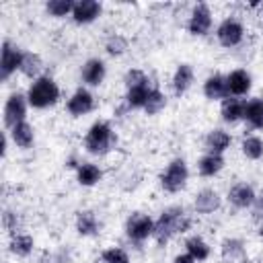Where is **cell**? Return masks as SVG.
Instances as JSON below:
<instances>
[{"instance_id":"cell-25","label":"cell","mask_w":263,"mask_h":263,"mask_svg":"<svg viewBox=\"0 0 263 263\" xmlns=\"http://www.w3.org/2000/svg\"><path fill=\"white\" fill-rule=\"evenodd\" d=\"M245 119L249 121L251 127L261 129L263 127V99L255 97L249 103H245Z\"/></svg>"},{"instance_id":"cell-7","label":"cell","mask_w":263,"mask_h":263,"mask_svg":"<svg viewBox=\"0 0 263 263\" xmlns=\"http://www.w3.org/2000/svg\"><path fill=\"white\" fill-rule=\"evenodd\" d=\"M27 97L21 95V92H12L8 99H6V105H4V125L8 129H12L14 125H18L21 121H25V115H27Z\"/></svg>"},{"instance_id":"cell-33","label":"cell","mask_w":263,"mask_h":263,"mask_svg":"<svg viewBox=\"0 0 263 263\" xmlns=\"http://www.w3.org/2000/svg\"><path fill=\"white\" fill-rule=\"evenodd\" d=\"M125 49H127V41L121 35H111L105 41V51L109 55H121V53H125Z\"/></svg>"},{"instance_id":"cell-13","label":"cell","mask_w":263,"mask_h":263,"mask_svg":"<svg viewBox=\"0 0 263 263\" xmlns=\"http://www.w3.org/2000/svg\"><path fill=\"white\" fill-rule=\"evenodd\" d=\"M105 74H107L105 64H103V60H99V58L86 60V64L82 66V72H80L82 82H86L88 86H99V84L105 80Z\"/></svg>"},{"instance_id":"cell-11","label":"cell","mask_w":263,"mask_h":263,"mask_svg":"<svg viewBox=\"0 0 263 263\" xmlns=\"http://www.w3.org/2000/svg\"><path fill=\"white\" fill-rule=\"evenodd\" d=\"M101 10H103V6L97 0H80V2L74 4L72 18L78 25H88V23L97 21V16L101 14Z\"/></svg>"},{"instance_id":"cell-17","label":"cell","mask_w":263,"mask_h":263,"mask_svg":"<svg viewBox=\"0 0 263 263\" xmlns=\"http://www.w3.org/2000/svg\"><path fill=\"white\" fill-rule=\"evenodd\" d=\"M220 203H222V199H220L218 191H214V189H201L193 201L195 212H199V214H212L220 208Z\"/></svg>"},{"instance_id":"cell-10","label":"cell","mask_w":263,"mask_h":263,"mask_svg":"<svg viewBox=\"0 0 263 263\" xmlns=\"http://www.w3.org/2000/svg\"><path fill=\"white\" fill-rule=\"evenodd\" d=\"M68 111H70V115H74V117H80V115H86V113H90L92 111V107H95V97L86 90V88H78V90H74V95L68 99Z\"/></svg>"},{"instance_id":"cell-26","label":"cell","mask_w":263,"mask_h":263,"mask_svg":"<svg viewBox=\"0 0 263 263\" xmlns=\"http://www.w3.org/2000/svg\"><path fill=\"white\" fill-rule=\"evenodd\" d=\"M150 90H152L150 84H142V86H132V88H127V95H125V105H127V109H144Z\"/></svg>"},{"instance_id":"cell-18","label":"cell","mask_w":263,"mask_h":263,"mask_svg":"<svg viewBox=\"0 0 263 263\" xmlns=\"http://www.w3.org/2000/svg\"><path fill=\"white\" fill-rule=\"evenodd\" d=\"M8 134H10L12 142H14V146H18V148H23V150H27V148H31V146H33L35 129H33V125H31V123L21 121V123H18V125H14L12 129H8Z\"/></svg>"},{"instance_id":"cell-39","label":"cell","mask_w":263,"mask_h":263,"mask_svg":"<svg viewBox=\"0 0 263 263\" xmlns=\"http://www.w3.org/2000/svg\"><path fill=\"white\" fill-rule=\"evenodd\" d=\"M259 234H261V236H263V224H261V228H259Z\"/></svg>"},{"instance_id":"cell-37","label":"cell","mask_w":263,"mask_h":263,"mask_svg":"<svg viewBox=\"0 0 263 263\" xmlns=\"http://www.w3.org/2000/svg\"><path fill=\"white\" fill-rule=\"evenodd\" d=\"M251 208H253V218H257V220L263 218V195H259Z\"/></svg>"},{"instance_id":"cell-2","label":"cell","mask_w":263,"mask_h":263,"mask_svg":"<svg viewBox=\"0 0 263 263\" xmlns=\"http://www.w3.org/2000/svg\"><path fill=\"white\" fill-rule=\"evenodd\" d=\"M58 99H60V88H58L55 80L49 76H41V78L33 80V84L27 90V101L35 109L51 107L58 103Z\"/></svg>"},{"instance_id":"cell-29","label":"cell","mask_w":263,"mask_h":263,"mask_svg":"<svg viewBox=\"0 0 263 263\" xmlns=\"http://www.w3.org/2000/svg\"><path fill=\"white\" fill-rule=\"evenodd\" d=\"M185 249L187 253L195 259V261H205L210 257V245L201 238V236H191L185 240Z\"/></svg>"},{"instance_id":"cell-14","label":"cell","mask_w":263,"mask_h":263,"mask_svg":"<svg viewBox=\"0 0 263 263\" xmlns=\"http://www.w3.org/2000/svg\"><path fill=\"white\" fill-rule=\"evenodd\" d=\"M226 84H228V95H234V97H242L251 90V74L242 68L238 70H232L228 76H226Z\"/></svg>"},{"instance_id":"cell-5","label":"cell","mask_w":263,"mask_h":263,"mask_svg":"<svg viewBox=\"0 0 263 263\" xmlns=\"http://www.w3.org/2000/svg\"><path fill=\"white\" fill-rule=\"evenodd\" d=\"M216 37H218L222 47H236L245 37V27H242V23L238 18L228 16L218 25Z\"/></svg>"},{"instance_id":"cell-3","label":"cell","mask_w":263,"mask_h":263,"mask_svg":"<svg viewBox=\"0 0 263 263\" xmlns=\"http://www.w3.org/2000/svg\"><path fill=\"white\" fill-rule=\"evenodd\" d=\"M113 144H115V134L107 121L92 123L84 136V148L90 154H105L113 148Z\"/></svg>"},{"instance_id":"cell-22","label":"cell","mask_w":263,"mask_h":263,"mask_svg":"<svg viewBox=\"0 0 263 263\" xmlns=\"http://www.w3.org/2000/svg\"><path fill=\"white\" fill-rule=\"evenodd\" d=\"M99 226L101 224H99L95 212H90V210L78 212V216H76V230H78L80 236H92V234H97L99 232Z\"/></svg>"},{"instance_id":"cell-6","label":"cell","mask_w":263,"mask_h":263,"mask_svg":"<svg viewBox=\"0 0 263 263\" xmlns=\"http://www.w3.org/2000/svg\"><path fill=\"white\" fill-rule=\"evenodd\" d=\"M23 58H25V51L21 47L10 43L8 39L2 43V55H0V76H2V80H8L16 70H21Z\"/></svg>"},{"instance_id":"cell-9","label":"cell","mask_w":263,"mask_h":263,"mask_svg":"<svg viewBox=\"0 0 263 263\" xmlns=\"http://www.w3.org/2000/svg\"><path fill=\"white\" fill-rule=\"evenodd\" d=\"M187 29L191 35H208L210 29H212V10L208 4L199 2L193 6L191 10V16H189V23H187Z\"/></svg>"},{"instance_id":"cell-19","label":"cell","mask_w":263,"mask_h":263,"mask_svg":"<svg viewBox=\"0 0 263 263\" xmlns=\"http://www.w3.org/2000/svg\"><path fill=\"white\" fill-rule=\"evenodd\" d=\"M230 142H232L230 134L224 132V129H220V127L212 129V132L205 136V148H208V152H212V154H222V152H226L228 146H230Z\"/></svg>"},{"instance_id":"cell-36","label":"cell","mask_w":263,"mask_h":263,"mask_svg":"<svg viewBox=\"0 0 263 263\" xmlns=\"http://www.w3.org/2000/svg\"><path fill=\"white\" fill-rule=\"evenodd\" d=\"M4 226L12 232V234H16V228H18V222H16V214H12V212H4Z\"/></svg>"},{"instance_id":"cell-24","label":"cell","mask_w":263,"mask_h":263,"mask_svg":"<svg viewBox=\"0 0 263 263\" xmlns=\"http://www.w3.org/2000/svg\"><path fill=\"white\" fill-rule=\"evenodd\" d=\"M76 177H78V183H80V185L92 187V185H97V183L101 181L103 173H101V168H99L97 164H92V162H80L78 168H76Z\"/></svg>"},{"instance_id":"cell-31","label":"cell","mask_w":263,"mask_h":263,"mask_svg":"<svg viewBox=\"0 0 263 263\" xmlns=\"http://www.w3.org/2000/svg\"><path fill=\"white\" fill-rule=\"evenodd\" d=\"M164 105H166V97L158 88H152L150 95H148V101L144 105V113L146 115H156V113H160L164 109Z\"/></svg>"},{"instance_id":"cell-20","label":"cell","mask_w":263,"mask_h":263,"mask_svg":"<svg viewBox=\"0 0 263 263\" xmlns=\"http://www.w3.org/2000/svg\"><path fill=\"white\" fill-rule=\"evenodd\" d=\"M220 115L226 123H236L238 119H245V101L240 99H224Z\"/></svg>"},{"instance_id":"cell-4","label":"cell","mask_w":263,"mask_h":263,"mask_svg":"<svg viewBox=\"0 0 263 263\" xmlns=\"http://www.w3.org/2000/svg\"><path fill=\"white\" fill-rule=\"evenodd\" d=\"M187 179H189V171H187L185 160L183 158H175L164 168V173L160 175V185H162L164 191L177 193V191H181L187 185Z\"/></svg>"},{"instance_id":"cell-28","label":"cell","mask_w":263,"mask_h":263,"mask_svg":"<svg viewBox=\"0 0 263 263\" xmlns=\"http://www.w3.org/2000/svg\"><path fill=\"white\" fill-rule=\"evenodd\" d=\"M33 247H35V242H33V238H31L29 234H12L10 245H8L10 253L16 255V257H27V255H31V253H33Z\"/></svg>"},{"instance_id":"cell-8","label":"cell","mask_w":263,"mask_h":263,"mask_svg":"<svg viewBox=\"0 0 263 263\" xmlns=\"http://www.w3.org/2000/svg\"><path fill=\"white\" fill-rule=\"evenodd\" d=\"M125 232H127V236H129L132 240L142 242V240H146L148 236H152V232H154V220H152L150 216L142 214V212H136V214H132V216L127 218Z\"/></svg>"},{"instance_id":"cell-16","label":"cell","mask_w":263,"mask_h":263,"mask_svg":"<svg viewBox=\"0 0 263 263\" xmlns=\"http://www.w3.org/2000/svg\"><path fill=\"white\" fill-rule=\"evenodd\" d=\"M203 95L210 101H220V99H228V84H226V76L222 74H214L203 82Z\"/></svg>"},{"instance_id":"cell-1","label":"cell","mask_w":263,"mask_h":263,"mask_svg":"<svg viewBox=\"0 0 263 263\" xmlns=\"http://www.w3.org/2000/svg\"><path fill=\"white\" fill-rule=\"evenodd\" d=\"M189 226H191L189 214H187L183 208L175 205V208L164 210V212L160 214V218L154 222V232H152V236H154L158 242H166L171 236L185 232Z\"/></svg>"},{"instance_id":"cell-32","label":"cell","mask_w":263,"mask_h":263,"mask_svg":"<svg viewBox=\"0 0 263 263\" xmlns=\"http://www.w3.org/2000/svg\"><path fill=\"white\" fill-rule=\"evenodd\" d=\"M74 4H76V2H72V0H49V2L45 4V10H47L51 16L62 18V16H66V14H72Z\"/></svg>"},{"instance_id":"cell-35","label":"cell","mask_w":263,"mask_h":263,"mask_svg":"<svg viewBox=\"0 0 263 263\" xmlns=\"http://www.w3.org/2000/svg\"><path fill=\"white\" fill-rule=\"evenodd\" d=\"M148 76L142 72V70H129L125 74V86L132 88V86H142V84H148Z\"/></svg>"},{"instance_id":"cell-12","label":"cell","mask_w":263,"mask_h":263,"mask_svg":"<svg viewBox=\"0 0 263 263\" xmlns=\"http://www.w3.org/2000/svg\"><path fill=\"white\" fill-rule=\"evenodd\" d=\"M257 195H255V189L247 183H236L234 187H230L228 191V201L234 205V208H251L255 203Z\"/></svg>"},{"instance_id":"cell-15","label":"cell","mask_w":263,"mask_h":263,"mask_svg":"<svg viewBox=\"0 0 263 263\" xmlns=\"http://www.w3.org/2000/svg\"><path fill=\"white\" fill-rule=\"evenodd\" d=\"M222 261L224 263H245L247 251L240 238H224L222 242Z\"/></svg>"},{"instance_id":"cell-38","label":"cell","mask_w":263,"mask_h":263,"mask_svg":"<svg viewBox=\"0 0 263 263\" xmlns=\"http://www.w3.org/2000/svg\"><path fill=\"white\" fill-rule=\"evenodd\" d=\"M173 263H197L189 253H181V255H177L175 259H173Z\"/></svg>"},{"instance_id":"cell-30","label":"cell","mask_w":263,"mask_h":263,"mask_svg":"<svg viewBox=\"0 0 263 263\" xmlns=\"http://www.w3.org/2000/svg\"><path fill=\"white\" fill-rule=\"evenodd\" d=\"M240 148H242V154L251 160H259L263 156V140L259 136H247Z\"/></svg>"},{"instance_id":"cell-34","label":"cell","mask_w":263,"mask_h":263,"mask_svg":"<svg viewBox=\"0 0 263 263\" xmlns=\"http://www.w3.org/2000/svg\"><path fill=\"white\" fill-rule=\"evenodd\" d=\"M101 261H103V263H129V257H127V253H125L123 249L111 247V249L103 251Z\"/></svg>"},{"instance_id":"cell-21","label":"cell","mask_w":263,"mask_h":263,"mask_svg":"<svg viewBox=\"0 0 263 263\" xmlns=\"http://www.w3.org/2000/svg\"><path fill=\"white\" fill-rule=\"evenodd\" d=\"M222 168H224V158H222V154H212V152H208V154H203V156L199 158V162H197V171H199L201 177H214V175H218Z\"/></svg>"},{"instance_id":"cell-27","label":"cell","mask_w":263,"mask_h":263,"mask_svg":"<svg viewBox=\"0 0 263 263\" xmlns=\"http://www.w3.org/2000/svg\"><path fill=\"white\" fill-rule=\"evenodd\" d=\"M41 70H43V60L37 53H33V51H25V58H23V64H21V72L27 78L37 80V78H41L39 76Z\"/></svg>"},{"instance_id":"cell-23","label":"cell","mask_w":263,"mask_h":263,"mask_svg":"<svg viewBox=\"0 0 263 263\" xmlns=\"http://www.w3.org/2000/svg\"><path fill=\"white\" fill-rule=\"evenodd\" d=\"M193 84V68L189 64H181L177 66L175 74H173V88L177 95H183L189 90V86Z\"/></svg>"}]
</instances>
